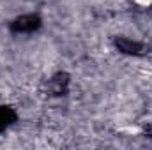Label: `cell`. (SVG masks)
I'll return each mask as SVG.
<instances>
[{"label": "cell", "mask_w": 152, "mask_h": 150, "mask_svg": "<svg viewBox=\"0 0 152 150\" xmlns=\"http://www.w3.org/2000/svg\"><path fill=\"white\" fill-rule=\"evenodd\" d=\"M136 2H138L140 5H151L152 4V0H136Z\"/></svg>", "instance_id": "cell-1"}]
</instances>
